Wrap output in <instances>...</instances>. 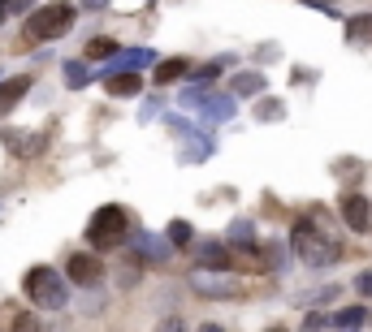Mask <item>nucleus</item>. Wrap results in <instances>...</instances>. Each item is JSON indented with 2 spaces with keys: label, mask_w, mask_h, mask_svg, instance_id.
<instances>
[{
  "label": "nucleus",
  "mask_w": 372,
  "mask_h": 332,
  "mask_svg": "<svg viewBox=\"0 0 372 332\" xmlns=\"http://www.w3.org/2000/svg\"><path fill=\"white\" fill-rule=\"evenodd\" d=\"M200 332H226V328H221V324H204Z\"/></svg>",
  "instance_id": "26"
},
{
  "label": "nucleus",
  "mask_w": 372,
  "mask_h": 332,
  "mask_svg": "<svg viewBox=\"0 0 372 332\" xmlns=\"http://www.w3.org/2000/svg\"><path fill=\"white\" fill-rule=\"evenodd\" d=\"M9 332H48V324H43L39 315H31V311H27V315H18V319H13V328H9Z\"/></svg>",
  "instance_id": "19"
},
{
  "label": "nucleus",
  "mask_w": 372,
  "mask_h": 332,
  "mask_svg": "<svg viewBox=\"0 0 372 332\" xmlns=\"http://www.w3.org/2000/svg\"><path fill=\"white\" fill-rule=\"evenodd\" d=\"M230 268H242V272H268V259H264V250H256L252 242H242L230 250Z\"/></svg>",
  "instance_id": "8"
},
{
  "label": "nucleus",
  "mask_w": 372,
  "mask_h": 332,
  "mask_svg": "<svg viewBox=\"0 0 372 332\" xmlns=\"http://www.w3.org/2000/svg\"><path fill=\"white\" fill-rule=\"evenodd\" d=\"M104 87H109V95L126 99V95H139V91H143V78H139L135 69H126V73H113V78H109Z\"/></svg>",
  "instance_id": "11"
},
{
  "label": "nucleus",
  "mask_w": 372,
  "mask_h": 332,
  "mask_svg": "<svg viewBox=\"0 0 372 332\" xmlns=\"http://www.w3.org/2000/svg\"><path fill=\"white\" fill-rule=\"evenodd\" d=\"M74 22H78V9L69 5V0H48V5H39L27 27H22V39L27 43H48V39H61Z\"/></svg>",
  "instance_id": "1"
},
{
  "label": "nucleus",
  "mask_w": 372,
  "mask_h": 332,
  "mask_svg": "<svg viewBox=\"0 0 372 332\" xmlns=\"http://www.w3.org/2000/svg\"><path fill=\"white\" fill-rule=\"evenodd\" d=\"M117 57V43L109 39V35H95L91 43H87V61H113Z\"/></svg>",
  "instance_id": "16"
},
{
  "label": "nucleus",
  "mask_w": 372,
  "mask_h": 332,
  "mask_svg": "<svg viewBox=\"0 0 372 332\" xmlns=\"http://www.w3.org/2000/svg\"><path fill=\"white\" fill-rule=\"evenodd\" d=\"M364 324H368V311H364V306H346V311L333 315V328H338V332H359Z\"/></svg>",
  "instance_id": "13"
},
{
  "label": "nucleus",
  "mask_w": 372,
  "mask_h": 332,
  "mask_svg": "<svg viewBox=\"0 0 372 332\" xmlns=\"http://www.w3.org/2000/svg\"><path fill=\"white\" fill-rule=\"evenodd\" d=\"M169 242H173V246H186V242H191V224H186V220H173V224H169Z\"/></svg>",
  "instance_id": "20"
},
{
  "label": "nucleus",
  "mask_w": 372,
  "mask_h": 332,
  "mask_svg": "<svg viewBox=\"0 0 372 332\" xmlns=\"http://www.w3.org/2000/svg\"><path fill=\"white\" fill-rule=\"evenodd\" d=\"M208 113H212L216 121H226V117L234 113V104H230V99H208Z\"/></svg>",
  "instance_id": "23"
},
{
  "label": "nucleus",
  "mask_w": 372,
  "mask_h": 332,
  "mask_svg": "<svg viewBox=\"0 0 372 332\" xmlns=\"http://www.w3.org/2000/svg\"><path fill=\"white\" fill-rule=\"evenodd\" d=\"M200 264H204L208 272H226V268H230V250L221 246V242H204V246H200Z\"/></svg>",
  "instance_id": "12"
},
{
  "label": "nucleus",
  "mask_w": 372,
  "mask_h": 332,
  "mask_svg": "<svg viewBox=\"0 0 372 332\" xmlns=\"http://www.w3.org/2000/svg\"><path fill=\"white\" fill-rule=\"evenodd\" d=\"M65 276L74 280V285H100V276H104V268H100V254H69L65 259Z\"/></svg>",
  "instance_id": "5"
},
{
  "label": "nucleus",
  "mask_w": 372,
  "mask_h": 332,
  "mask_svg": "<svg viewBox=\"0 0 372 332\" xmlns=\"http://www.w3.org/2000/svg\"><path fill=\"white\" fill-rule=\"evenodd\" d=\"M256 117H260V121H277V117H282V104H277V99H264V104L256 108Z\"/></svg>",
  "instance_id": "22"
},
{
  "label": "nucleus",
  "mask_w": 372,
  "mask_h": 332,
  "mask_svg": "<svg viewBox=\"0 0 372 332\" xmlns=\"http://www.w3.org/2000/svg\"><path fill=\"white\" fill-rule=\"evenodd\" d=\"M264 332H290V328H282V324H273V328H264Z\"/></svg>",
  "instance_id": "27"
},
{
  "label": "nucleus",
  "mask_w": 372,
  "mask_h": 332,
  "mask_svg": "<svg viewBox=\"0 0 372 332\" xmlns=\"http://www.w3.org/2000/svg\"><path fill=\"white\" fill-rule=\"evenodd\" d=\"M342 220H346V229H355V233H368L372 229V203L364 194H342Z\"/></svg>",
  "instance_id": "6"
},
{
  "label": "nucleus",
  "mask_w": 372,
  "mask_h": 332,
  "mask_svg": "<svg viewBox=\"0 0 372 332\" xmlns=\"http://www.w3.org/2000/svg\"><path fill=\"white\" fill-rule=\"evenodd\" d=\"M308 5H312V9H325L329 17H338V5H333V0H308Z\"/></svg>",
  "instance_id": "25"
},
{
  "label": "nucleus",
  "mask_w": 372,
  "mask_h": 332,
  "mask_svg": "<svg viewBox=\"0 0 372 332\" xmlns=\"http://www.w3.org/2000/svg\"><path fill=\"white\" fill-rule=\"evenodd\" d=\"M290 246H294V254H299L303 264H312V268L333 264V259H338V242L325 233V229H316L312 220H299V224H294Z\"/></svg>",
  "instance_id": "2"
},
{
  "label": "nucleus",
  "mask_w": 372,
  "mask_h": 332,
  "mask_svg": "<svg viewBox=\"0 0 372 332\" xmlns=\"http://www.w3.org/2000/svg\"><path fill=\"white\" fill-rule=\"evenodd\" d=\"M355 289H359L364 298H372V272H359V276H355Z\"/></svg>",
  "instance_id": "24"
},
{
  "label": "nucleus",
  "mask_w": 372,
  "mask_h": 332,
  "mask_svg": "<svg viewBox=\"0 0 372 332\" xmlns=\"http://www.w3.org/2000/svg\"><path fill=\"white\" fill-rule=\"evenodd\" d=\"M0 138H5V147L13 151V156H22V160H31V156H43V134H27V130H5Z\"/></svg>",
  "instance_id": "7"
},
{
  "label": "nucleus",
  "mask_w": 372,
  "mask_h": 332,
  "mask_svg": "<svg viewBox=\"0 0 372 332\" xmlns=\"http://www.w3.org/2000/svg\"><path fill=\"white\" fill-rule=\"evenodd\" d=\"M65 82L78 91V87H87V65L83 61H65Z\"/></svg>",
  "instance_id": "18"
},
{
  "label": "nucleus",
  "mask_w": 372,
  "mask_h": 332,
  "mask_svg": "<svg viewBox=\"0 0 372 332\" xmlns=\"http://www.w3.org/2000/svg\"><path fill=\"white\" fill-rule=\"evenodd\" d=\"M186 73H191V65H186V61H160V65H156V82H160V87H169V82L186 78Z\"/></svg>",
  "instance_id": "14"
},
{
  "label": "nucleus",
  "mask_w": 372,
  "mask_h": 332,
  "mask_svg": "<svg viewBox=\"0 0 372 332\" xmlns=\"http://www.w3.org/2000/svg\"><path fill=\"white\" fill-rule=\"evenodd\" d=\"M346 39H351V43H368L372 39V13H359V17L346 22Z\"/></svg>",
  "instance_id": "15"
},
{
  "label": "nucleus",
  "mask_w": 372,
  "mask_h": 332,
  "mask_svg": "<svg viewBox=\"0 0 372 332\" xmlns=\"http://www.w3.org/2000/svg\"><path fill=\"white\" fill-rule=\"evenodd\" d=\"M260 91H264V73H256V69L234 78V95H260Z\"/></svg>",
  "instance_id": "17"
},
{
  "label": "nucleus",
  "mask_w": 372,
  "mask_h": 332,
  "mask_svg": "<svg viewBox=\"0 0 372 332\" xmlns=\"http://www.w3.org/2000/svg\"><path fill=\"white\" fill-rule=\"evenodd\" d=\"M252 233H256L252 220H234V224H230V238H234V242H252Z\"/></svg>",
  "instance_id": "21"
},
{
  "label": "nucleus",
  "mask_w": 372,
  "mask_h": 332,
  "mask_svg": "<svg viewBox=\"0 0 372 332\" xmlns=\"http://www.w3.org/2000/svg\"><path fill=\"white\" fill-rule=\"evenodd\" d=\"M22 289H27V298L39 306V311H61L69 302V289H65L57 268H31L27 280H22Z\"/></svg>",
  "instance_id": "3"
},
{
  "label": "nucleus",
  "mask_w": 372,
  "mask_h": 332,
  "mask_svg": "<svg viewBox=\"0 0 372 332\" xmlns=\"http://www.w3.org/2000/svg\"><path fill=\"white\" fill-rule=\"evenodd\" d=\"M191 285L200 289V294H208V298H230V294H234V285H230V280L212 276L208 268H200V272H195V276H191Z\"/></svg>",
  "instance_id": "10"
},
{
  "label": "nucleus",
  "mask_w": 372,
  "mask_h": 332,
  "mask_svg": "<svg viewBox=\"0 0 372 332\" xmlns=\"http://www.w3.org/2000/svg\"><path fill=\"white\" fill-rule=\"evenodd\" d=\"M27 91H31V78H27V73H18V78H5V82H0V117L13 113L18 99L27 95Z\"/></svg>",
  "instance_id": "9"
},
{
  "label": "nucleus",
  "mask_w": 372,
  "mask_h": 332,
  "mask_svg": "<svg viewBox=\"0 0 372 332\" xmlns=\"http://www.w3.org/2000/svg\"><path fill=\"white\" fill-rule=\"evenodd\" d=\"M126 233H130V216H126V208H117V203L100 208V212L91 216V224H87V242H91L95 250L121 246V242H126Z\"/></svg>",
  "instance_id": "4"
}]
</instances>
